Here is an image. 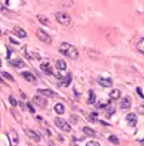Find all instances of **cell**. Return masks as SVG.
<instances>
[{"mask_svg": "<svg viewBox=\"0 0 144 146\" xmlns=\"http://www.w3.org/2000/svg\"><path fill=\"white\" fill-rule=\"evenodd\" d=\"M59 51H60V54H62L64 56H66V58H69V59L78 58V50L75 48L73 44H70V43H66V42L61 43Z\"/></svg>", "mask_w": 144, "mask_h": 146, "instance_id": "obj_1", "label": "cell"}, {"mask_svg": "<svg viewBox=\"0 0 144 146\" xmlns=\"http://www.w3.org/2000/svg\"><path fill=\"white\" fill-rule=\"evenodd\" d=\"M56 20L57 22H60L61 25H65V26H69L70 24H72V17H70L69 15L66 12H57L56 15Z\"/></svg>", "mask_w": 144, "mask_h": 146, "instance_id": "obj_2", "label": "cell"}, {"mask_svg": "<svg viewBox=\"0 0 144 146\" xmlns=\"http://www.w3.org/2000/svg\"><path fill=\"white\" fill-rule=\"evenodd\" d=\"M55 124L57 125V127L60 128L61 131H64V132H70L72 131V127H70V124L66 120H64V119H61V117H56L55 119Z\"/></svg>", "mask_w": 144, "mask_h": 146, "instance_id": "obj_3", "label": "cell"}, {"mask_svg": "<svg viewBox=\"0 0 144 146\" xmlns=\"http://www.w3.org/2000/svg\"><path fill=\"white\" fill-rule=\"evenodd\" d=\"M36 36H38L43 43H47V44H49V43L52 42V38L48 35V34L45 33V30H43V29H36Z\"/></svg>", "mask_w": 144, "mask_h": 146, "instance_id": "obj_4", "label": "cell"}, {"mask_svg": "<svg viewBox=\"0 0 144 146\" xmlns=\"http://www.w3.org/2000/svg\"><path fill=\"white\" fill-rule=\"evenodd\" d=\"M40 69H42L45 74H48V76H52V74H53V69H52L51 64L48 63V61H44V63L40 64Z\"/></svg>", "mask_w": 144, "mask_h": 146, "instance_id": "obj_5", "label": "cell"}, {"mask_svg": "<svg viewBox=\"0 0 144 146\" xmlns=\"http://www.w3.org/2000/svg\"><path fill=\"white\" fill-rule=\"evenodd\" d=\"M25 133H26V136L29 137L30 140L35 141V142H39V141H40V137H39V134L36 133V132L31 131V129H25Z\"/></svg>", "mask_w": 144, "mask_h": 146, "instance_id": "obj_6", "label": "cell"}, {"mask_svg": "<svg viewBox=\"0 0 144 146\" xmlns=\"http://www.w3.org/2000/svg\"><path fill=\"white\" fill-rule=\"evenodd\" d=\"M9 140H11V145L17 146L18 145V134L16 131H9Z\"/></svg>", "mask_w": 144, "mask_h": 146, "instance_id": "obj_7", "label": "cell"}, {"mask_svg": "<svg viewBox=\"0 0 144 146\" xmlns=\"http://www.w3.org/2000/svg\"><path fill=\"white\" fill-rule=\"evenodd\" d=\"M33 102L35 103V106H39V107H44L47 106V100H45V98L40 97V95H35L33 99Z\"/></svg>", "mask_w": 144, "mask_h": 146, "instance_id": "obj_8", "label": "cell"}, {"mask_svg": "<svg viewBox=\"0 0 144 146\" xmlns=\"http://www.w3.org/2000/svg\"><path fill=\"white\" fill-rule=\"evenodd\" d=\"M21 76L24 77L26 81H29V82H33V84H35V82H36V77L34 76L31 72H22Z\"/></svg>", "mask_w": 144, "mask_h": 146, "instance_id": "obj_9", "label": "cell"}, {"mask_svg": "<svg viewBox=\"0 0 144 146\" xmlns=\"http://www.w3.org/2000/svg\"><path fill=\"white\" fill-rule=\"evenodd\" d=\"M126 120H127V123H129L131 127H135L136 123H138V117H136L135 113H129V115L126 116Z\"/></svg>", "mask_w": 144, "mask_h": 146, "instance_id": "obj_10", "label": "cell"}, {"mask_svg": "<svg viewBox=\"0 0 144 146\" xmlns=\"http://www.w3.org/2000/svg\"><path fill=\"white\" fill-rule=\"evenodd\" d=\"M97 81H99V84L101 86H104V88H110V86L113 85V81H112L110 78H103V77H100Z\"/></svg>", "mask_w": 144, "mask_h": 146, "instance_id": "obj_11", "label": "cell"}, {"mask_svg": "<svg viewBox=\"0 0 144 146\" xmlns=\"http://www.w3.org/2000/svg\"><path fill=\"white\" fill-rule=\"evenodd\" d=\"M131 107V98L130 97H125L121 102V108L122 110H127Z\"/></svg>", "mask_w": 144, "mask_h": 146, "instance_id": "obj_12", "label": "cell"}, {"mask_svg": "<svg viewBox=\"0 0 144 146\" xmlns=\"http://www.w3.org/2000/svg\"><path fill=\"white\" fill-rule=\"evenodd\" d=\"M38 93L39 94H43V95H45V97H48V98H53L55 95V91H52V90H49V89H39L38 90Z\"/></svg>", "mask_w": 144, "mask_h": 146, "instance_id": "obj_13", "label": "cell"}, {"mask_svg": "<svg viewBox=\"0 0 144 146\" xmlns=\"http://www.w3.org/2000/svg\"><path fill=\"white\" fill-rule=\"evenodd\" d=\"M53 111L56 113H59V115H62V113L65 112V106H64L62 103H56L53 107Z\"/></svg>", "mask_w": 144, "mask_h": 146, "instance_id": "obj_14", "label": "cell"}, {"mask_svg": "<svg viewBox=\"0 0 144 146\" xmlns=\"http://www.w3.org/2000/svg\"><path fill=\"white\" fill-rule=\"evenodd\" d=\"M13 31H14V34H16V35H18L20 38H26V36H27L26 31H25L24 29H21V27H18V26H14Z\"/></svg>", "mask_w": 144, "mask_h": 146, "instance_id": "obj_15", "label": "cell"}, {"mask_svg": "<svg viewBox=\"0 0 144 146\" xmlns=\"http://www.w3.org/2000/svg\"><path fill=\"white\" fill-rule=\"evenodd\" d=\"M96 102V95H95V91L90 90L88 91V99H87V103L88 104H93Z\"/></svg>", "mask_w": 144, "mask_h": 146, "instance_id": "obj_16", "label": "cell"}, {"mask_svg": "<svg viewBox=\"0 0 144 146\" xmlns=\"http://www.w3.org/2000/svg\"><path fill=\"white\" fill-rule=\"evenodd\" d=\"M38 21L40 22V24L42 25H45V26H48V25H49V20H48L47 17H45V16H43V15H38Z\"/></svg>", "mask_w": 144, "mask_h": 146, "instance_id": "obj_17", "label": "cell"}, {"mask_svg": "<svg viewBox=\"0 0 144 146\" xmlns=\"http://www.w3.org/2000/svg\"><path fill=\"white\" fill-rule=\"evenodd\" d=\"M70 82H72V74H70V73H68V74H66V76L62 78V85L64 86H69Z\"/></svg>", "mask_w": 144, "mask_h": 146, "instance_id": "obj_18", "label": "cell"}, {"mask_svg": "<svg viewBox=\"0 0 144 146\" xmlns=\"http://www.w3.org/2000/svg\"><path fill=\"white\" fill-rule=\"evenodd\" d=\"M56 68L60 70L66 69V63L64 60H56Z\"/></svg>", "mask_w": 144, "mask_h": 146, "instance_id": "obj_19", "label": "cell"}, {"mask_svg": "<svg viewBox=\"0 0 144 146\" xmlns=\"http://www.w3.org/2000/svg\"><path fill=\"white\" fill-rule=\"evenodd\" d=\"M83 133H84V134H87V136L93 137V136L96 134V132L93 131V129H91V128H88V127H84V128H83Z\"/></svg>", "mask_w": 144, "mask_h": 146, "instance_id": "obj_20", "label": "cell"}, {"mask_svg": "<svg viewBox=\"0 0 144 146\" xmlns=\"http://www.w3.org/2000/svg\"><path fill=\"white\" fill-rule=\"evenodd\" d=\"M11 63H12V65H13V67H16V68H21V67H24V65H25V63L21 60V59L13 60V61H11Z\"/></svg>", "mask_w": 144, "mask_h": 146, "instance_id": "obj_21", "label": "cell"}, {"mask_svg": "<svg viewBox=\"0 0 144 146\" xmlns=\"http://www.w3.org/2000/svg\"><path fill=\"white\" fill-rule=\"evenodd\" d=\"M120 97H121V91L118 89H114L110 93V99H118Z\"/></svg>", "mask_w": 144, "mask_h": 146, "instance_id": "obj_22", "label": "cell"}, {"mask_svg": "<svg viewBox=\"0 0 144 146\" xmlns=\"http://www.w3.org/2000/svg\"><path fill=\"white\" fill-rule=\"evenodd\" d=\"M143 43H144V38H140V39H139V42H138V50H139V52H140V54H143V52H144Z\"/></svg>", "mask_w": 144, "mask_h": 146, "instance_id": "obj_23", "label": "cell"}, {"mask_svg": "<svg viewBox=\"0 0 144 146\" xmlns=\"http://www.w3.org/2000/svg\"><path fill=\"white\" fill-rule=\"evenodd\" d=\"M108 138H109V141H110V142L116 143V145H118V143H120V140H118V138H117L116 136H109Z\"/></svg>", "mask_w": 144, "mask_h": 146, "instance_id": "obj_24", "label": "cell"}, {"mask_svg": "<svg viewBox=\"0 0 144 146\" xmlns=\"http://www.w3.org/2000/svg\"><path fill=\"white\" fill-rule=\"evenodd\" d=\"M1 74H3V77H5L7 80H9V81H14V78H13V77L11 76L8 72H1Z\"/></svg>", "mask_w": 144, "mask_h": 146, "instance_id": "obj_25", "label": "cell"}, {"mask_svg": "<svg viewBox=\"0 0 144 146\" xmlns=\"http://www.w3.org/2000/svg\"><path fill=\"white\" fill-rule=\"evenodd\" d=\"M9 102H11V104H12V106H17L18 104V102H17V99H16L14 97H12V95H11V97H9Z\"/></svg>", "mask_w": 144, "mask_h": 146, "instance_id": "obj_26", "label": "cell"}, {"mask_svg": "<svg viewBox=\"0 0 144 146\" xmlns=\"http://www.w3.org/2000/svg\"><path fill=\"white\" fill-rule=\"evenodd\" d=\"M90 119L92 120V121H97V113H96V112H92V113L90 115Z\"/></svg>", "mask_w": 144, "mask_h": 146, "instance_id": "obj_27", "label": "cell"}, {"mask_svg": "<svg viewBox=\"0 0 144 146\" xmlns=\"http://www.w3.org/2000/svg\"><path fill=\"white\" fill-rule=\"evenodd\" d=\"M26 106H27V108L30 110V112H31V113H35V108L33 107V104H31V103H27Z\"/></svg>", "mask_w": 144, "mask_h": 146, "instance_id": "obj_28", "label": "cell"}, {"mask_svg": "<svg viewBox=\"0 0 144 146\" xmlns=\"http://www.w3.org/2000/svg\"><path fill=\"white\" fill-rule=\"evenodd\" d=\"M86 146H100V145L96 142V141H90V142H87V145Z\"/></svg>", "mask_w": 144, "mask_h": 146, "instance_id": "obj_29", "label": "cell"}, {"mask_svg": "<svg viewBox=\"0 0 144 146\" xmlns=\"http://www.w3.org/2000/svg\"><path fill=\"white\" fill-rule=\"evenodd\" d=\"M136 93H138V94L140 95L141 98L144 97V95H143V89H141V88H138V89H136Z\"/></svg>", "mask_w": 144, "mask_h": 146, "instance_id": "obj_30", "label": "cell"}, {"mask_svg": "<svg viewBox=\"0 0 144 146\" xmlns=\"http://www.w3.org/2000/svg\"><path fill=\"white\" fill-rule=\"evenodd\" d=\"M11 42L12 43H14V44H20V42H17V40H14L13 38H11Z\"/></svg>", "mask_w": 144, "mask_h": 146, "instance_id": "obj_31", "label": "cell"}, {"mask_svg": "<svg viewBox=\"0 0 144 146\" xmlns=\"http://www.w3.org/2000/svg\"><path fill=\"white\" fill-rule=\"evenodd\" d=\"M103 104H104V103H99V104H97V106H99V107H103ZM105 104L108 106V104H109V102H105Z\"/></svg>", "mask_w": 144, "mask_h": 146, "instance_id": "obj_32", "label": "cell"}, {"mask_svg": "<svg viewBox=\"0 0 144 146\" xmlns=\"http://www.w3.org/2000/svg\"><path fill=\"white\" fill-rule=\"evenodd\" d=\"M3 82H4V80L1 78V77H0V84H3Z\"/></svg>", "mask_w": 144, "mask_h": 146, "instance_id": "obj_33", "label": "cell"}, {"mask_svg": "<svg viewBox=\"0 0 144 146\" xmlns=\"http://www.w3.org/2000/svg\"><path fill=\"white\" fill-rule=\"evenodd\" d=\"M0 65H1V60H0Z\"/></svg>", "mask_w": 144, "mask_h": 146, "instance_id": "obj_34", "label": "cell"}]
</instances>
